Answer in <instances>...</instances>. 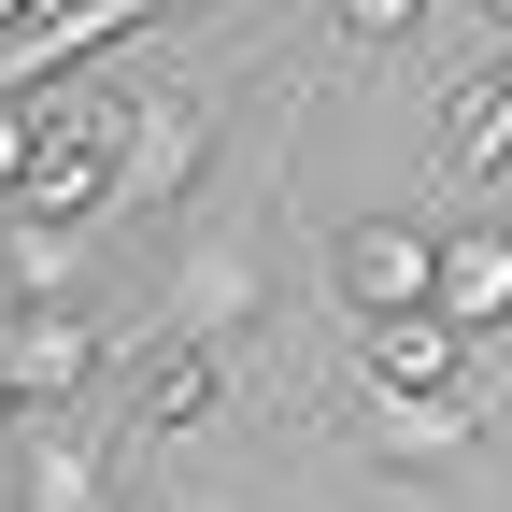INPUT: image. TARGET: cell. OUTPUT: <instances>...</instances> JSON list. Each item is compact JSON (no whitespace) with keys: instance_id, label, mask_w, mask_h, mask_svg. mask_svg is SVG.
Listing matches in <instances>:
<instances>
[{"instance_id":"cell-1","label":"cell","mask_w":512,"mask_h":512,"mask_svg":"<svg viewBox=\"0 0 512 512\" xmlns=\"http://www.w3.org/2000/svg\"><path fill=\"white\" fill-rule=\"evenodd\" d=\"M228 100H256V86H143V100H128V157H114V200H100V214H171L185 185H200V157L228 143Z\"/></svg>"},{"instance_id":"cell-2","label":"cell","mask_w":512,"mask_h":512,"mask_svg":"<svg viewBox=\"0 0 512 512\" xmlns=\"http://www.w3.org/2000/svg\"><path fill=\"white\" fill-rule=\"evenodd\" d=\"M256 299H271V228L256 214H228L185 271L157 285V342H200V356H228L242 328H256Z\"/></svg>"},{"instance_id":"cell-3","label":"cell","mask_w":512,"mask_h":512,"mask_svg":"<svg viewBox=\"0 0 512 512\" xmlns=\"http://www.w3.org/2000/svg\"><path fill=\"white\" fill-rule=\"evenodd\" d=\"M427 256H441V228H413V214H342L328 228V299L356 328H399V313H427Z\"/></svg>"},{"instance_id":"cell-4","label":"cell","mask_w":512,"mask_h":512,"mask_svg":"<svg viewBox=\"0 0 512 512\" xmlns=\"http://www.w3.org/2000/svg\"><path fill=\"white\" fill-rule=\"evenodd\" d=\"M0 370H15V413L86 399V384L114 370V328H100V313H72V299H29L15 328H0Z\"/></svg>"},{"instance_id":"cell-5","label":"cell","mask_w":512,"mask_h":512,"mask_svg":"<svg viewBox=\"0 0 512 512\" xmlns=\"http://www.w3.org/2000/svg\"><path fill=\"white\" fill-rule=\"evenodd\" d=\"M427 313L484 356V342L512 328V228H484V214H470V228H441V256H427Z\"/></svg>"},{"instance_id":"cell-6","label":"cell","mask_w":512,"mask_h":512,"mask_svg":"<svg viewBox=\"0 0 512 512\" xmlns=\"http://www.w3.org/2000/svg\"><path fill=\"white\" fill-rule=\"evenodd\" d=\"M441 171L512 185V43H498V57H470V72L441 86Z\"/></svg>"},{"instance_id":"cell-7","label":"cell","mask_w":512,"mask_h":512,"mask_svg":"<svg viewBox=\"0 0 512 512\" xmlns=\"http://www.w3.org/2000/svg\"><path fill=\"white\" fill-rule=\"evenodd\" d=\"M214 413V356L200 342H157L143 370H128V413H114V456H143V441H171V427H200Z\"/></svg>"},{"instance_id":"cell-8","label":"cell","mask_w":512,"mask_h":512,"mask_svg":"<svg viewBox=\"0 0 512 512\" xmlns=\"http://www.w3.org/2000/svg\"><path fill=\"white\" fill-rule=\"evenodd\" d=\"M356 370L384 384V399H456V384H470V342L441 328V313H399V328H356Z\"/></svg>"},{"instance_id":"cell-9","label":"cell","mask_w":512,"mask_h":512,"mask_svg":"<svg viewBox=\"0 0 512 512\" xmlns=\"http://www.w3.org/2000/svg\"><path fill=\"white\" fill-rule=\"evenodd\" d=\"M114 427L100 441H72V427H57V441H15V484H0V498H15V512H100L114 498Z\"/></svg>"},{"instance_id":"cell-10","label":"cell","mask_w":512,"mask_h":512,"mask_svg":"<svg viewBox=\"0 0 512 512\" xmlns=\"http://www.w3.org/2000/svg\"><path fill=\"white\" fill-rule=\"evenodd\" d=\"M0 271H15V299H72V271H86V228L0 214Z\"/></svg>"},{"instance_id":"cell-11","label":"cell","mask_w":512,"mask_h":512,"mask_svg":"<svg viewBox=\"0 0 512 512\" xmlns=\"http://www.w3.org/2000/svg\"><path fill=\"white\" fill-rule=\"evenodd\" d=\"M384 441H399V456H456V441H470V399H384Z\"/></svg>"},{"instance_id":"cell-12","label":"cell","mask_w":512,"mask_h":512,"mask_svg":"<svg viewBox=\"0 0 512 512\" xmlns=\"http://www.w3.org/2000/svg\"><path fill=\"white\" fill-rule=\"evenodd\" d=\"M328 15H342L356 43H413V29H427V0H328Z\"/></svg>"},{"instance_id":"cell-13","label":"cell","mask_w":512,"mask_h":512,"mask_svg":"<svg viewBox=\"0 0 512 512\" xmlns=\"http://www.w3.org/2000/svg\"><path fill=\"white\" fill-rule=\"evenodd\" d=\"M15 171H29V100H0V200H15Z\"/></svg>"},{"instance_id":"cell-14","label":"cell","mask_w":512,"mask_h":512,"mask_svg":"<svg viewBox=\"0 0 512 512\" xmlns=\"http://www.w3.org/2000/svg\"><path fill=\"white\" fill-rule=\"evenodd\" d=\"M0 441H15V370H0Z\"/></svg>"},{"instance_id":"cell-15","label":"cell","mask_w":512,"mask_h":512,"mask_svg":"<svg viewBox=\"0 0 512 512\" xmlns=\"http://www.w3.org/2000/svg\"><path fill=\"white\" fill-rule=\"evenodd\" d=\"M15 313H29V299H15V271H0V328H15Z\"/></svg>"},{"instance_id":"cell-16","label":"cell","mask_w":512,"mask_h":512,"mask_svg":"<svg viewBox=\"0 0 512 512\" xmlns=\"http://www.w3.org/2000/svg\"><path fill=\"white\" fill-rule=\"evenodd\" d=\"M484 15H498V43H512V0H484Z\"/></svg>"},{"instance_id":"cell-17","label":"cell","mask_w":512,"mask_h":512,"mask_svg":"<svg viewBox=\"0 0 512 512\" xmlns=\"http://www.w3.org/2000/svg\"><path fill=\"white\" fill-rule=\"evenodd\" d=\"M157 512H185V498H157Z\"/></svg>"},{"instance_id":"cell-18","label":"cell","mask_w":512,"mask_h":512,"mask_svg":"<svg viewBox=\"0 0 512 512\" xmlns=\"http://www.w3.org/2000/svg\"><path fill=\"white\" fill-rule=\"evenodd\" d=\"M0 512H15V498H0Z\"/></svg>"}]
</instances>
